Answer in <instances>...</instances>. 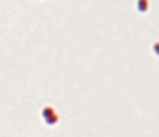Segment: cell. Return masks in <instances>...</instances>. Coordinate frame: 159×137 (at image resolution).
<instances>
[{
  "label": "cell",
  "instance_id": "1",
  "mask_svg": "<svg viewBox=\"0 0 159 137\" xmlns=\"http://www.w3.org/2000/svg\"><path fill=\"white\" fill-rule=\"evenodd\" d=\"M148 0H139L138 1V9L140 12H145L148 9Z\"/></svg>",
  "mask_w": 159,
  "mask_h": 137
},
{
  "label": "cell",
  "instance_id": "2",
  "mask_svg": "<svg viewBox=\"0 0 159 137\" xmlns=\"http://www.w3.org/2000/svg\"><path fill=\"white\" fill-rule=\"evenodd\" d=\"M155 51H156V53L159 55V43H157V44L155 45Z\"/></svg>",
  "mask_w": 159,
  "mask_h": 137
}]
</instances>
